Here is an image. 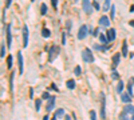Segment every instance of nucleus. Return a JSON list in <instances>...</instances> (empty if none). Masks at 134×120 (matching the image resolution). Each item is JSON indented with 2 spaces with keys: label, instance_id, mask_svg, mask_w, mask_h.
Wrapping results in <instances>:
<instances>
[{
  "label": "nucleus",
  "instance_id": "24",
  "mask_svg": "<svg viewBox=\"0 0 134 120\" xmlns=\"http://www.w3.org/2000/svg\"><path fill=\"white\" fill-rule=\"evenodd\" d=\"M110 8V0H105L103 1V11H107Z\"/></svg>",
  "mask_w": 134,
  "mask_h": 120
},
{
  "label": "nucleus",
  "instance_id": "20",
  "mask_svg": "<svg viewBox=\"0 0 134 120\" xmlns=\"http://www.w3.org/2000/svg\"><path fill=\"white\" fill-rule=\"evenodd\" d=\"M42 36H43V37H50V36H51L50 29L48 28H43V29H42Z\"/></svg>",
  "mask_w": 134,
  "mask_h": 120
},
{
  "label": "nucleus",
  "instance_id": "28",
  "mask_svg": "<svg viewBox=\"0 0 134 120\" xmlns=\"http://www.w3.org/2000/svg\"><path fill=\"white\" fill-rule=\"evenodd\" d=\"M74 73L76 75V76H79V75L82 73V69H81V66H76L75 69H74Z\"/></svg>",
  "mask_w": 134,
  "mask_h": 120
},
{
  "label": "nucleus",
  "instance_id": "22",
  "mask_svg": "<svg viewBox=\"0 0 134 120\" xmlns=\"http://www.w3.org/2000/svg\"><path fill=\"white\" fill-rule=\"evenodd\" d=\"M111 77H113V79H119V75H118V72H117L115 68L111 69Z\"/></svg>",
  "mask_w": 134,
  "mask_h": 120
},
{
  "label": "nucleus",
  "instance_id": "14",
  "mask_svg": "<svg viewBox=\"0 0 134 120\" xmlns=\"http://www.w3.org/2000/svg\"><path fill=\"white\" fill-rule=\"evenodd\" d=\"M133 83H134V77H131L130 81L127 83V93L130 96H133Z\"/></svg>",
  "mask_w": 134,
  "mask_h": 120
},
{
  "label": "nucleus",
  "instance_id": "13",
  "mask_svg": "<svg viewBox=\"0 0 134 120\" xmlns=\"http://www.w3.org/2000/svg\"><path fill=\"white\" fill-rule=\"evenodd\" d=\"M121 100H122V103L129 104L131 101V96L129 93H122V95H121Z\"/></svg>",
  "mask_w": 134,
  "mask_h": 120
},
{
  "label": "nucleus",
  "instance_id": "41",
  "mask_svg": "<svg viewBox=\"0 0 134 120\" xmlns=\"http://www.w3.org/2000/svg\"><path fill=\"white\" fill-rule=\"evenodd\" d=\"M98 33H99V29H98V28H97V29H95V31H94V35H98Z\"/></svg>",
  "mask_w": 134,
  "mask_h": 120
},
{
  "label": "nucleus",
  "instance_id": "11",
  "mask_svg": "<svg viewBox=\"0 0 134 120\" xmlns=\"http://www.w3.org/2000/svg\"><path fill=\"white\" fill-rule=\"evenodd\" d=\"M121 61V53H114L113 56V68H115Z\"/></svg>",
  "mask_w": 134,
  "mask_h": 120
},
{
  "label": "nucleus",
  "instance_id": "15",
  "mask_svg": "<svg viewBox=\"0 0 134 120\" xmlns=\"http://www.w3.org/2000/svg\"><path fill=\"white\" fill-rule=\"evenodd\" d=\"M123 111H125L126 113H131V115H134V106H131V104H127V106L123 107Z\"/></svg>",
  "mask_w": 134,
  "mask_h": 120
},
{
  "label": "nucleus",
  "instance_id": "1",
  "mask_svg": "<svg viewBox=\"0 0 134 120\" xmlns=\"http://www.w3.org/2000/svg\"><path fill=\"white\" fill-rule=\"evenodd\" d=\"M59 52H60V48L58 46L50 47L48 48V61H54V59L59 55Z\"/></svg>",
  "mask_w": 134,
  "mask_h": 120
},
{
  "label": "nucleus",
  "instance_id": "39",
  "mask_svg": "<svg viewBox=\"0 0 134 120\" xmlns=\"http://www.w3.org/2000/svg\"><path fill=\"white\" fill-rule=\"evenodd\" d=\"M67 29H71V21H67Z\"/></svg>",
  "mask_w": 134,
  "mask_h": 120
},
{
  "label": "nucleus",
  "instance_id": "34",
  "mask_svg": "<svg viewBox=\"0 0 134 120\" xmlns=\"http://www.w3.org/2000/svg\"><path fill=\"white\" fill-rule=\"evenodd\" d=\"M42 99H50V93L48 92H43L42 93Z\"/></svg>",
  "mask_w": 134,
  "mask_h": 120
},
{
  "label": "nucleus",
  "instance_id": "4",
  "mask_svg": "<svg viewBox=\"0 0 134 120\" xmlns=\"http://www.w3.org/2000/svg\"><path fill=\"white\" fill-rule=\"evenodd\" d=\"M106 97H105V93H102V101H101V117L105 119L106 117Z\"/></svg>",
  "mask_w": 134,
  "mask_h": 120
},
{
  "label": "nucleus",
  "instance_id": "33",
  "mask_svg": "<svg viewBox=\"0 0 134 120\" xmlns=\"http://www.w3.org/2000/svg\"><path fill=\"white\" fill-rule=\"evenodd\" d=\"M51 4H52V8L54 9L58 8V0H51Z\"/></svg>",
  "mask_w": 134,
  "mask_h": 120
},
{
  "label": "nucleus",
  "instance_id": "37",
  "mask_svg": "<svg viewBox=\"0 0 134 120\" xmlns=\"http://www.w3.org/2000/svg\"><path fill=\"white\" fill-rule=\"evenodd\" d=\"M62 44H66V33L62 35Z\"/></svg>",
  "mask_w": 134,
  "mask_h": 120
},
{
  "label": "nucleus",
  "instance_id": "2",
  "mask_svg": "<svg viewBox=\"0 0 134 120\" xmlns=\"http://www.w3.org/2000/svg\"><path fill=\"white\" fill-rule=\"evenodd\" d=\"M82 59L85 60L86 63H93L94 61V56L91 53V49L90 48H86L82 51Z\"/></svg>",
  "mask_w": 134,
  "mask_h": 120
},
{
  "label": "nucleus",
  "instance_id": "26",
  "mask_svg": "<svg viewBox=\"0 0 134 120\" xmlns=\"http://www.w3.org/2000/svg\"><path fill=\"white\" fill-rule=\"evenodd\" d=\"M40 106H42V100L40 99H36L35 100V108H36V111H39V109H40Z\"/></svg>",
  "mask_w": 134,
  "mask_h": 120
},
{
  "label": "nucleus",
  "instance_id": "7",
  "mask_svg": "<svg viewBox=\"0 0 134 120\" xmlns=\"http://www.w3.org/2000/svg\"><path fill=\"white\" fill-rule=\"evenodd\" d=\"M27 46H28V28H27V26H24L23 27V47L27 48Z\"/></svg>",
  "mask_w": 134,
  "mask_h": 120
},
{
  "label": "nucleus",
  "instance_id": "48",
  "mask_svg": "<svg viewBox=\"0 0 134 120\" xmlns=\"http://www.w3.org/2000/svg\"><path fill=\"white\" fill-rule=\"evenodd\" d=\"M31 1H35V0H31Z\"/></svg>",
  "mask_w": 134,
  "mask_h": 120
},
{
  "label": "nucleus",
  "instance_id": "31",
  "mask_svg": "<svg viewBox=\"0 0 134 120\" xmlns=\"http://www.w3.org/2000/svg\"><path fill=\"white\" fill-rule=\"evenodd\" d=\"M90 119H91V120H97V115H95V111H93V109H91V111H90Z\"/></svg>",
  "mask_w": 134,
  "mask_h": 120
},
{
  "label": "nucleus",
  "instance_id": "12",
  "mask_svg": "<svg viewBox=\"0 0 134 120\" xmlns=\"http://www.w3.org/2000/svg\"><path fill=\"white\" fill-rule=\"evenodd\" d=\"M107 39H109V41H113V40L115 39V29H114V28H109V31H107Z\"/></svg>",
  "mask_w": 134,
  "mask_h": 120
},
{
  "label": "nucleus",
  "instance_id": "6",
  "mask_svg": "<svg viewBox=\"0 0 134 120\" xmlns=\"http://www.w3.org/2000/svg\"><path fill=\"white\" fill-rule=\"evenodd\" d=\"M55 96H50V99H48V101H47V106H46V109L47 111H52L54 109V107H55Z\"/></svg>",
  "mask_w": 134,
  "mask_h": 120
},
{
  "label": "nucleus",
  "instance_id": "27",
  "mask_svg": "<svg viewBox=\"0 0 134 120\" xmlns=\"http://www.w3.org/2000/svg\"><path fill=\"white\" fill-rule=\"evenodd\" d=\"M14 77H15V73L12 72L11 73V79H9V88L14 89Z\"/></svg>",
  "mask_w": 134,
  "mask_h": 120
},
{
  "label": "nucleus",
  "instance_id": "25",
  "mask_svg": "<svg viewBox=\"0 0 134 120\" xmlns=\"http://www.w3.org/2000/svg\"><path fill=\"white\" fill-rule=\"evenodd\" d=\"M119 120H129L127 113H126L125 111H122V112H121V115H119Z\"/></svg>",
  "mask_w": 134,
  "mask_h": 120
},
{
  "label": "nucleus",
  "instance_id": "5",
  "mask_svg": "<svg viewBox=\"0 0 134 120\" xmlns=\"http://www.w3.org/2000/svg\"><path fill=\"white\" fill-rule=\"evenodd\" d=\"M18 67H19V73H23L24 72V66H23V55L22 52H18Z\"/></svg>",
  "mask_w": 134,
  "mask_h": 120
},
{
  "label": "nucleus",
  "instance_id": "30",
  "mask_svg": "<svg viewBox=\"0 0 134 120\" xmlns=\"http://www.w3.org/2000/svg\"><path fill=\"white\" fill-rule=\"evenodd\" d=\"M114 15H115V7H114V4H113V7L110 8V19L114 20Z\"/></svg>",
  "mask_w": 134,
  "mask_h": 120
},
{
  "label": "nucleus",
  "instance_id": "9",
  "mask_svg": "<svg viewBox=\"0 0 134 120\" xmlns=\"http://www.w3.org/2000/svg\"><path fill=\"white\" fill-rule=\"evenodd\" d=\"M82 8L86 13H90L91 11V4H90V0H82Z\"/></svg>",
  "mask_w": 134,
  "mask_h": 120
},
{
  "label": "nucleus",
  "instance_id": "8",
  "mask_svg": "<svg viewBox=\"0 0 134 120\" xmlns=\"http://www.w3.org/2000/svg\"><path fill=\"white\" fill-rule=\"evenodd\" d=\"M99 26L109 27V26H110V19H109L107 16H105V15H102V16L99 17Z\"/></svg>",
  "mask_w": 134,
  "mask_h": 120
},
{
  "label": "nucleus",
  "instance_id": "45",
  "mask_svg": "<svg viewBox=\"0 0 134 120\" xmlns=\"http://www.w3.org/2000/svg\"><path fill=\"white\" fill-rule=\"evenodd\" d=\"M130 12H134V6H131V7H130Z\"/></svg>",
  "mask_w": 134,
  "mask_h": 120
},
{
  "label": "nucleus",
  "instance_id": "23",
  "mask_svg": "<svg viewBox=\"0 0 134 120\" xmlns=\"http://www.w3.org/2000/svg\"><path fill=\"white\" fill-rule=\"evenodd\" d=\"M12 56L11 55H9V56H7V67H8V68H12Z\"/></svg>",
  "mask_w": 134,
  "mask_h": 120
},
{
  "label": "nucleus",
  "instance_id": "43",
  "mask_svg": "<svg viewBox=\"0 0 134 120\" xmlns=\"http://www.w3.org/2000/svg\"><path fill=\"white\" fill-rule=\"evenodd\" d=\"M43 120H48V115H44V117H43Z\"/></svg>",
  "mask_w": 134,
  "mask_h": 120
},
{
  "label": "nucleus",
  "instance_id": "44",
  "mask_svg": "<svg viewBox=\"0 0 134 120\" xmlns=\"http://www.w3.org/2000/svg\"><path fill=\"white\" fill-rule=\"evenodd\" d=\"M129 24H130L131 27H134V20H131V21H130V23H129Z\"/></svg>",
  "mask_w": 134,
  "mask_h": 120
},
{
  "label": "nucleus",
  "instance_id": "32",
  "mask_svg": "<svg viewBox=\"0 0 134 120\" xmlns=\"http://www.w3.org/2000/svg\"><path fill=\"white\" fill-rule=\"evenodd\" d=\"M6 56V44H1V57H4Z\"/></svg>",
  "mask_w": 134,
  "mask_h": 120
},
{
  "label": "nucleus",
  "instance_id": "10",
  "mask_svg": "<svg viewBox=\"0 0 134 120\" xmlns=\"http://www.w3.org/2000/svg\"><path fill=\"white\" fill-rule=\"evenodd\" d=\"M12 44V35H11V26H7V47L11 48Z\"/></svg>",
  "mask_w": 134,
  "mask_h": 120
},
{
  "label": "nucleus",
  "instance_id": "40",
  "mask_svg": "<svg viewBox=\"0 0 134 120\" xmlns=\"http://www.w3.org/2000/svg\"><path fill=\"white\" fill-rule=\"evenodd\" d=\"M30 96H31V97L34 96V89H31V91H30Z\"/></svg>",
  "mask_w": 134,
  "mask_h": 120
},
{
  "label": "nucleus",
  "instance_id": "21",
  "mask_svg": "<svg viewBox=\"0 0 134 120\" xmlns=\"http://www.w3.org/2000/svg\"><path fill=\"white\" fill-rule=\"evenodd\" d=\"M98 37H99V40H101V43H103V44H105V43H107V41H109V39H107V35H103V33H101Z\"/></svg>",
  "mask_w": 134,
  "mask_h": 120
},
{
  "label": "nucleus",
  "instance_id": "18",
  "mask_svg": "<svg viewBox=\"0 0 134 120\" xmlns=\"http://www.w3.org/2000/svg\"><path fill=\"white\" fill-rule=\"evenodd\" d=\"M123 87H125V84H123V81L122 80H119V81H118V84H117V92H118V93H122V91H123Z\"/></svg>",
  "mask_w": 134,
  "mask_h": 120
},
{
  "label": "nucleus",
  "instance_id": "3",
  "mask_svg": "<svg viewBox=\"0 0 134 120\" xmlns=\"http://www.w3.org/2000/svg\"><path fill=\"white\" fill-rule=\"evenodd\" d=\"M87 33H89V28H87V26H81V28H79V31H78V39H85L86 36H87Z\"/></svg>",
  "mask_w": 134,
  "mask_h": 120
},
{
  "label": "nucleus",
  "instance_id": "19",
  "mask_svg": "<svg viewBox=\"0 0 134 120\" xmlns=\"http://www.w3.org/2000/svg\"><path fill=\"white\" fill-rule=\"evenodd\" d=\"M64 116V109L63 108H58L55 111V117H59V119H60V117H63Z\"/></svg>",
  "mask_w": 134,
  "mask_h": 120
},
{
  "label": "nucleus",
  "instance_id": "36",
  "mask_svg": "<svg viewBox=\"0 0 134 120\" xmlns=\"http://www.w3.org/2000/svg\"><path fill=\"white\" fill-rule=\"evenodd\" d=\"M11 3H12V0H7V1H6V9H7V8H9Z\"/></svg>",
  "mask_w": 134,
  "mask_h": 120
},
{
  "label": "nucleus",
  "instance_id": "17",
  "mask_svg": "<svg viewBox=\"0 0 134 120\" xmlns=\"http://www.w3.org/2000/svg\"><path fill=\"white\" fill-rule=\"evenodd\" d=\"M122 55L123 57L127 56V41L126 40H123V43H122Z\"/></svg>",
  "mask_w": 134,
  "mask_h": 120
},
{
  "label": "nucleus",
  "instance_id": "29",
  "mask_svg": "<svg viewBox=\"0 0 134 120\" xmlns=\"http://www.w3.org/2000/svg\"><path fill=\"white\" fill-rule=\"evenodd\" d=\"M46 12H47V6H46V4H42V6H40V13L46 15Z\"/></svg>",
  "mask_w": 134,
  "mask_h": 120
},
{
  "label": "nucleus",
  "instance_id": "38",
  "mask_svg": "<svg viewBox=\"0 0 134 120\" xmlns=\"http://www.w3.org/2000/svg\"><path fill=\"white\" fill-rule=\"evenodd\" d=\"M51 89H54V91H59V89L56 88V86H55V84H54V83L51 84Z\"/></svg>",
  "mask_w": 134,
  "mask_h": 120
},
{
  "label": "nucleus",
  "instance_id": "42",
  "mask_svg": "<svg viewBox=\"0 0 134 120\" xmlns=\"http://www.w3.org/2000/svg\"><path fill=\"white\" fill-rule=\"evenodd\" d=\"M64 120H71V119H70V116L67 115V116H64Z\"/></svg>",
  "mask_w": 134,
  "mask_h": 120
},
{
  "label": "nucleus",
  "instance_id": "47",
  "mask_svg": "<svg viewBox=\"0 0 134 120\" xmlns=\"http://www.w3.org/2000/svg\"><path fill=\"white\" fill-rule=\"evenodd\" d=\"M130 120H134V115H133V116H131V119Z\"/></svg>",
  "mask_w": 134,
  "mask_h": 120
},
{
  "label": "nucleus",
  "instance_id": "46",
  "mask_svg": "<svg viewBox=\"0 0 134 120\" xmlns=\"http://www.w3.org/2000/svg\"><path fill=\"white\" fill-rule=\"evenodd\" d=\"M56 119H58V117H55V116H54V117H52V120H56Z\"/></svg>",
  "mask_w": 134,
  "mask_h": 120
},
{
  "label": "nucleus",
  "instance_id": "35",
  "mask_svg": "<svg viewBox=\"0 0 134 120\" xmlns=\"http://www.w3.org/2000/svg\"><path fill=\"white\" fill-rule=\"evenodd\" d=\"M93 6H94V8H95V9H99V8H101V7H99V3H98V1H94Z\"/></svg>",
  "mask_w": 134,
  "mask_h": 120
},
{
  "label": "nucleus",
  "instance_id": "16",
  "mask_svg": "<svg viewBox=\"0 0 134 120\" xmlns=\"http://www.w3.org/2000/svg\"><path fill=\"white\" fill-rule=\"evenodd\" d=\"M66 87H67V88H68V89H74V88H75V80H74V79L67 80Z\"/></svg>",
  "mask_w": 134,
  "mask_h": 120
}]
</instances>
